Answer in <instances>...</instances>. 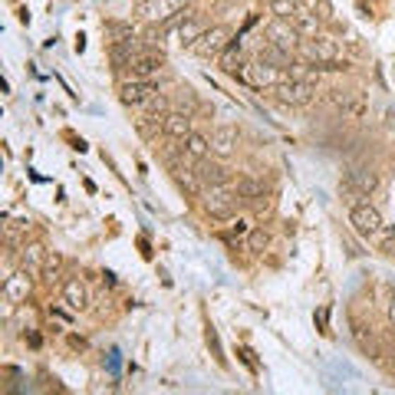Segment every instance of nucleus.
Wrapping results in <instances>:
<instances>
[{
	"label": "nucleus",
	"instance_id": "1",
	"mask_svg": "<svg viewBox=\"0 0 395 395\" xmlns=\"http://www.w3.org/2000/svg\"><path fill=\"white\" fill-rule=\"evenodd\" d=\"M237 201H241V194L234 184H211V188H204V211L218 218V221H228L234 211H237Z\"/></svg>",
	"mask_w": 395,
	"mask_h": 395
},
{
	"label": "nucleus",
	"instance_id": "2",
	"mask_svg": "<svg viewBox=\"0 0 395 395\" xmlns=\"http://www.w3.org/2000/svg\"><path fill=\"white\" fill-rule=\"evenodd\" d=\"M273 96H277V102H283V106H309L313 102V96H317V86L309 83V79H293L290 76V83H277L273 86Z\"/></svg>",
	"mask_w": 395,
	"mask_h": 395
},
{
	"label": "nucleus",
	"instance_id": "3",
	"mask_svg": "<svg viewBox=\"0 0 395 395\" xmlns=\"http://www.w3.org/2000/svg\"><path fill=\"white\" fill-rule=\"evenodd\" d=\"M349 224L356 228L359 237L372 241V237L382 231V214H379V208H372L369 201H359V204L349 208Z\"/></svg>",
	"mask_w": 395,
	"mask_h": 395
},
{
	"label": "nucleus",
	"instance_id": "4",
	"mask_svg": "<svg viewBox=\"0 0 395 395\" xmlns=\"http://www.w3.org/2000/svg\"><path fill=\"white\" fill-rule=\"evenodd\" d=\"M244 86H254V89H264V86H277L280 76H277V66H270L267 59H254V63H244L241 73H237Z\"/></svg>",
	"mask_w": 395,
	"mask_h": 395
},
{
	"label": "nucleus",
	"instance_id": "5",
	"mask_svg": "<svg viewBox=\"0 0 395 395\" xmlns=\"http://www.w3.org/2000/svg\"><path fill=\"white\" fill-rule=\"evenodd\" d=\"M228 43H231V30H228V27H208L201 33V40H198V43H191V53H198V57H204V59H211V57H221Z\"/></svg>",
	"mask_w": 395,
	"mask_h": 395
},
{
	"label": "nucleus",
	"instance_id": "6",
	"mask_svg": "<svg viewBox=\"0 0 395 395\" xmlns=\"http://www.w3.org/2000/svg\"><path fill=\"white\" fill-rule=\"evenodd\" d=\"M300 37H303V33H300L297 23H290L287 17H273L267 23V40L277 43V47H283V49H290V53L300 47Z\"/></svg>",
	"mask_w": 395,
	"mask_h": 395
},
{
	"label": "nucleus",
	"instance_id": "7",
	"mask_svg": "<svg viewBox=\"0 0 395 395\" xmlns=\"http://www.w3.org/2000/svg\"><path fill=\"white\" fill-rule=\"evenodd\" d=\"M303 57L309 59V63H317V66H323V63H333V59H339V43L333 37H313L303 43Z\"/></svg>",
	"mask_w": 395,
	"mask_h": 395
},
{
	"label": "nucleus",
	"instance_id": "8",
	"mask_svg": "<svg viewBox=\"0 0 395 395\" xmlns=\"http://www.w3.org/2000/svg\"><path fill=\"white\" fill-rule=\"evenodd\" d=\"M119 96H122V102H126V106L142 109L152 96H158V86H155L152 79H135V76H132L129 83H122V89H119Z\"/></svg>",
	"mask_w": 395,
	"mask_h": 395
},
{
	"label": "nucleus",
	"instance_id": "9",
	"mask_svg": "<svg viewBox=\"0 0 395 395\" xmlns=\"http://www.w3.org/2000/svg\"><path fill=\"white\" fill-rule=\"evenodd\" d=\"M184 7H188V0H142L138 13H142V20H148V23H165V20L175 17V13Z\"/></svg>",
	"mask_w": 395,
	"mask_h": 395
},
{
	"label": "nucleus",
	"instance_id": "10",
	"mask_svg": "<svg viewBox=\"0 0 395 395\" xmlns=\"http://www.w3.org/2000/svg\"><path fill=\"white\" fill-rule=\"evenodd\" d=\"M162 132H165V138H172V142H184V138L194 132V129H191V116H188V112H182V109H175V112H168V116H165Z\"/></svg>",
	"mask_w": 395,
	"mask_h": 395
},
{
	"label": "nucleus",
	"instance_id": "11",
	"mask_svg": "<svg viewBox=\"0 0 395 395\" xmlns=\"http://www.w3.org/2000/svg\"><path fill=\"white\" fill-rule=\"evenodd\" d=\"M346 184H353L362 198H369V194L379 188V175L372 172V168H362V165H356V168H349L346 172Z\"/></svg>",
	"mask_w": 395,
	"mask_h": 395
},
{
	"label": "nucleus",
	"instance_id": "12",
	"mask_svg": "<svg viewBox=\"0 0 395 395\" xmlns=\"http://www.w3.org/2000/svg\"><path fill=\"white\" fill-rule=\"evenodd\" d=\"M194 175H198V182L201 188H211V184H228V168L211 158H201V162L194 165Z\"/></svg>",
	"mask_w": 395,
	"mask_h": 395
},
{
	"label": "nucleus",
	"instance_id": "13",
	"mask_svg": "<svg viewBox=\"0 0 395 395\" xmlns=\"http://www.w3.org/2000/svg\"><path fill=\"white\" fill-rule=\"evenodd\" d=\"M234 148H237V129L234 126H218L211 132V152L218 155V158H228V155H234Z\"/></svg>",
	"mask_w": 395,
	"mask_h": 395
},
{
	"label": "nucleus",
	"instance_id": "14",
	"mask_svg": "<svg viewBox=\"0 0 395 395\" xmlns=\"http://www.w3.org/2000/svg\"><path fill=\"white\" fill-rule=\"evenodd\" d=\"M211 155V138H204V135L191 132L188 138H184V165L188 168H194V165L201 162V158H208Z\"/></svg>",
	"mask_w": 395,
	"mask_h": 395
},
{
	"label": "nucleus",
	"instance_id": "15",
	"mask_svg": "<svg viewBox=\"0 0 395 395\" xmlns=\"http://www.w3.org/2000/svg\"><path fill=\"white\" fill-rule=\"evenodd\" d=\"M162 66H165V53H138L132 63V76L152 79L155 73H162Z\"/></svg>",
	"mask_w": 395,
	"mask_h": 395
},
{
	"label": "nucleus",
	"instance_id": "16",
	"mask_svg": "<svg viewBox=\"0 0 395 395\" xmlns=\"http://www.w3.org/2000/svg\"><path fill=\"white\" fill-rule=\"evenodd\" d=\"M218 63H221V69L228 73V76H237L244 66V43L241 40H231L228 47H224V53L218 57Z\"/></svg>",
	"mask_w": 395,
	"mask_h": 395
},
{
	"label": "nucleus",
	"instance_id": "17",
	"mask_svg": "<svg viewBox=\"0 0 395 395\" xmlns=\"http://www.w3.org/2000/svg\"><path fill=\"white\" fill-rule=\"evenodd\" d=\"M43 264H47L43 244H27V247H23V254H20V267L27 270L30 277H43Z\"/></svg>",
	"mask_w": 395,
	"mask_h": 395
},
{
	"label": "nucleus",
	"instance_id": "18",
	"mask_svg": "<svg viewBox=\"0 0 395 395\" xmlns=\"http://www.w3.org/2000/svg\"><path fill=\"white\" fill-rule=\"evenodd\" d=\"M208 30V23H204L194 10H188V17H184V23L178 27V40H182L184 47H191V43H198L201 40V33Z\"/></svg>",
	"mask_w": 395,
	"mask_h": 395
},
{
	"label": "nucleus",
	"instance_id": "19",
	"mask_svg": "<svg viewBox=\"0 0 395 395\" xmlns=\"http://www.w3.org/2000/svg\"><path fill=\"white\" fill-rule=\"evenodd\" d=\"M30 273L27 270H20V273H13V277H7V283H4V297L10 300V303H23L30 293Z\"/></svg>",
	"mask_w": 395,
	"mask_h": 395
},
{
	"label": "nucleus",
	"instance_id": "20",
	"mask_svg": "<svg viewBox=\"0 0 395 395\" xmlns=\"http://www.w3.org/2000/svg\"><path fill=\"white\" fill-rule=\"evenodd\" d=\"M261 59H267L270 66H277V69H287V66H293V53L290 49H283V47H277V43H264V49H261Z\"/></svg>",
	"mask_w": 395,
	"mask_h": 395
},
{
	"label": "nucleus",
	"instance_id": "21",
	"mask_svg": "<svg viewBox=\"0 0 395 395\" xmlns=\"http://www.w3.org/2000/svg\"><path fill=\"white\" fill-rule=\"evenodd\" d=\"M63 300H66L69 309H86L89 303V290L79 283V280H66V287H63Z\"/></svg>",
	"mask_w": 395,
	"mask_h": 395
},
{
	"label": "nucleus",
	"instance_id": "22",
	"mask_svg": "<svg viewBox=\"0 0 395 395\" xmlns=\"http://www.w3.org/2000/svg\"><path fill=\"white\" fill-rule=\"evenodd\" d=\"M290 20L297 23V30L303 33V37H319V23H323V20H319L317 13H309V10H303V7H300Z\"/></svg>",
	"mask_w": 395,
	"mask_h": 395
},
{
	"label": "nucleus",
	"instance_id": "23",
	"mask_svg": "<svg viewBox=\"0 0 395 395\" xmlns=\"http://www.w3.org/2000/svg\"><path fill=\"white\" fill-rule=\"evenodd\" d=\"M237 194H241V201H254V198H264V184L254 182V178H237Z\"/></svg>",
	"mask_w": 395,
	"mask_h": 395
},
{
	"label": "nucleus",
	"instance_id": "24",
	"mask_svg": "<svg viewBox=\"0 0 395 395\" xmlns=\"http://www.w3.org/2000/svg\"><path fill=\"white\" fill-rule=\"evenodd\" d=\"M267 7H270L273 17H287L290 20L300 10V0H267Z\"/></svg>",
	"mask_w": 395,
	"mask_h": 395
},
{
	"label": "nucleus",
	"instance_id": "25",
	"mask_svg": "<svg viewBox=\"0 0 395 395\" xmlns=\"http://www.w3.org/2000/svg\"><path fill=\"white\" fill-rule=\"evenodd\" d=\"M270 247V234L264 231V228H251V234H247V251L254 254H261Z\"/></svg>",
	"mask_w": 395,
	"mask_h": 395
},
{
	"label": "nucleus",
	"instance_id": "26",
	"mask_svg": "<svg viewBox=\"0 0 395 395\" xmlns=\"http://www.w3.org/2000/svg\"><path fill=\"white\" fill-rule=\"evenodd\" d=\"M339 109H343V116H346V119H362V116H366V102H362L359 96H353V93H349L346 102H343Z\"/></svg>",
	"mask_w": 395,
	"mask_h": 395
},
{
	"label": "nucleus",
	"instance_id": "27",
	"mask_svg": "<svg viewBox=\"0 0 395 395\" xmlns=\"http://www.w3.org/2000/svg\"><path fill=\"white\" fill-rule=\"evenodd\" d=\"M59 267H63V257H59V254H49L47 264H43V280H47V283H53V280L59 277Z\"/></svg>",
	"mask_w": 395,
	"mask_h": 395
},
{
	"label": "nucleus",
	"instance_id": "28",
	"mask_svg": "<svg viewBox=\"0 0 395 395\" xmlns=\"http://www.w3.org/2000/svg\"><path fill=\"white\" fill-rule=\"evenodd\" d=\"M313 13H317L323 23H333V4H329V0H317V4H313Z\"/></svg>",
	"mask_w": 395,
	"mask_h": 395
},
{
	"label": "nucleus",
	"instance_id": "29",
	"mask_svg": "<svg viewBox=\"0 0 395 395\" xmlns=\"http://www.w3.org/2000/svg\"><path fill=\"white\" fill-rule=\"evenodd\" d=\"M389 319H392V326H395V297H392V307H389Z\"/></svg>",
	"mask_w": 395,
	"mask_h": 395
}]
</instances>
